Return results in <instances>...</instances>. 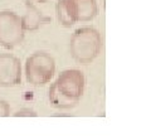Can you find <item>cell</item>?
I'll use <instances>...</instances> for the list:
<instances>
[{
  "label": "cell",
  "instance_id": "cell-1",
  "mask_svg": "<svg viewBox=\"0 0 151 136\" xmlns=\"http://www.w3.org/2000/svg\"><path fill=\"white\" fill-rule=\"evenodd\" d=\"M102 48V37L96 28L82 27L76 30L69 40V53L77 63L89 64L98 57Z\"/></svg>",
  "mask_w": 151,
  "mask_h": 136
},
{
  "label": "cell",
  "instance_id": "cell-2",
  "mask_svg": "<svg viewBox=\"0 0 151 136\" xmlns=\"http://www.w3.org/2000/svg\"><path fill=\"white\" fill-rule=\"evenodd\" d=\"M55 73V60L49 53L38 50L30 54L25 62L27 82L33 86H44Z\"/></svg>",
  "mask_w": 151,
  "mask_h": 136
},
{
  "label": "cell",
  "instance_id": "cell-3",
  "mask_svg": "<svg viewBox=\"0 0 151 136\" xmlns=\"http://www.w3.org/2000/svg\"><path fill=\"white\" fill-rule=\"evenodd\" d=\"M20 17L10 10L0 12V45L5 49H14L24 40Z\"/></svg>",
  "mask_w": 151,
  "mask_h": 136
},
{
  "label": "cell",
  "instance_id": "cell-4",
  "mask_svg": "<svg viewBox=\"0 0 151 136\" xmlns=\"http://www.w3.org/2000/svg\"><path fill=\"white\" fill-rule=\"evenodd\" d=\"M58 91L70 100L79 101L84 92V74L79 69H65L60 72L54 82Z\"/></svg>",
  "mask_w": 151,
  "mask_h": 136
},
{
  "label": "cell",
  "instance_id": "cell-5",
  "mask_svg": "<svg viewBox=\"0 0 151 136\" xmlns=\"http://www.w3.org/2000/svg\"><path fill=\"white\" fill-rule=\"evenodd\" d=\"M22 82L20 59L10 53L0 54V87H14Z\"/></svg>",
  "mask_w": 151,
  "mask_h": 136
},
{
  "label": "cell",
  "instance_id": "cell-6",
  "mask_svg": "<svg viewBox=\"0 0 151 136\" xmlns=\"http://www.w3.org/2000/svg\"><path fill=\"white\" fill-rule=\"evenodd\" d=\"M24 32H35L42 25L50 22L49 17H45L30 0H25V13L20 17Z\"/></svg>",
  "mask_w": 151,
  "mask_h": 136
},
{
  "label": "cell",
  "instance_id": "cell-7",
  "mask_svg": "<svg viewBox=\"0 0 151 136\" xmlns=\"http://www.w3.org/2000/svg\"><path fill=\"white\" fill-rule=\"evenodd\" d=\"M55 14L58 23L64 28H70L78 23L77 10L72 0H58L55 4Z\"/></svg>",
  "mask_w": 151,
  "mask_h": 136
},
{
  "label": "cell",
  "instance_id": "cell-8",
  "mask_svg": "<svg viewBox=\"0 0 151 136\" xmlns=\"http://www.w3.org/2000/svg\"><path fill=\"white\" fill-rule=\"evenodd\" d=\"M77 10V20L87 23L93 20L98 14V5L96 0H72Z\"/></svg>",
  "mask_w": 151,
  "mask_h": 136
},
{
  "label": "cell",
  "instance_id": "cell-9",
  "mask_svg": "<svg viewBox=\"0 0 151 136\" xmlns=\"http://www.w3.org/2000/svg\"><path fill=\"white\" fill-rule=\"evenodd\" d=\"M48 100L50 102V105L53 107H55V109H58V110L74 109L79 102V101H76V100H70V98L62 95V93L58 91L55 83L50 84V88H49V92H48Z\"/></svg>",
  "mask_w": 151,
  "mask_h": 136
},
{
  "label": "cell",
  "instance_id": "cell-10",
  "mask_svg": "<svg viewBox=\"0 0 151 136\" xmlns=\"http://www.w3.org/2000/svg\"><path fill=\"white\" fill-rule=\"evenodd\" d=\"M14 117H37L38 114L37 111H34L33 109L29 107H25V109H20L19 111H17L15 114H13Z\"/></svg>",
  "mask_w": 151,
  "mask_h": 136
},
{
  "label": "cell",
  "instance_id": "cell-11",
  "mask_svg": "<svg viewBox=\"0 0 151 136\" xmlns=\"http://www.w3.org/2000/svg\"><path fill=\"white\" fill-rule=\"evenodd\" d=\"M10 115V106L6 101L0 100V117H8Z\"/></svg>",
  "mask_w": 151,
  "mask_h": 136
},
{
  "label": "cell",
  "instance_id": "cell-12",
  "mask_svg": "<svg viewBox=\"0 0 151 136\" xmlns=\"http://www.w3.org/2000/svg\"><path fill=\"white\" fill-rule=\"evenodd\" d=\"M37 3H47V1H49V0H35Z\"/></svg>",
  "mask_w": 151,
  "mask_h": 136
}]
</instances>
